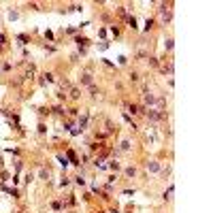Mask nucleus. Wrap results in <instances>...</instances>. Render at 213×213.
I'll return each instance as SVG.
<instances>
[{
    "mask_svg": "<svg viewBox=\"0 0 213 213\" xmlns=\"http://www.w3.org/2000/svg\"><path fill=\"white\" fill-rule=\"evenodd\" d=\"M81 83H83V85H92V83H94V77H92L90 73H85L83 77H81Z\"/></svg>",
    "mask_w": 213,
    "mask_h": 213,
    "instance_id": "1",
    "label": "nucleus"
},
{
    "mask_svg": "<svg viewBox=\"0 0 213 213\" xmlns=\"http://www.w3.org/2000/svg\"><path fill=\"white\" fill-rule=\"evenodd\" d=\"M143 98H145V105H154V96L151 94H145Z\"/></svg>",
    "mask_w": 213,
    "mask_h": 213,
    "instance_id": "2",
    "label": "nucleus"
},
{
    "mask_svg": "<svg viewBox=\"0 0 213 213\" xmlns=\"http://www.w3.org/2000/svg\"><path fill=\"white\" fill-rule=\"evenodd\" d=\"M126 175H128V177H134V175H136V168H134V166H130V168H126Z\"/></svg>",
    "mask_w": 213,
    "mask_h": 213,
    "instance_id": "3",
    "label": "nucleus"
},
{
    "mask_svg": "<svg viewBox=\"0 0 213 213\" xmlns=\"http://www.w3.org/2000/svg\"><path fill=\"white\" fill-rule=\"evenodd\" d=\"M128 24H130V28H132V30H136V19H134V17H128Z\"/></svg>",
    "mask_w": 213,
    "mask_h": 213,
    "instance_id": "4",
    "label": "nucleus"
},
{
    "mask_svg": "<svg viewBox=\"0 0 213 213\" xmlns=\"http://www.w3.org/2000/svg\"><path fill=\"white\" fill-rule=\"evenodd\" d=\"M53 113H56V115H64V109L62 107H53Z\"/></svg>",
    "mask_w": 213,
    "mask_h": 213,
    "instance_id": "5",
    "label": "nucleus"
},
{
    "mask_svg": "<svg viewBox=\"0 0 213 213\" xmlns=\"http://www.w3.org/2000/svg\"><path fill=\"white\" fill-rule=\"evenodd\" d=\"M145 26H147L145 30H151V28H154V19H147V21H145Z\"/></svg>",
    "mask_w": 213,
    "mask_h": 213,
    "instance_id": "6",
    "label": "nucleus"
},
{
    "mask_svg": "<svg viewBox=\"0 0 213 213\" xmlns=\"http://www.w3.org/2000/svg\"><path fill=\"white\" fill-rule=\"evenodd\" d=\"M147 168H151V171H158V168H160V166H158V164H156V162H151V164H147Z\"/></svg>",
    "mask_w": 213,
    "mask_h": 213,
    "instance_id": "7",
    "label": "nucleus"
},
{
    "mask_svg": "<svg viewBox=\"0 0 213 213\" xmlns=\"http://www.w3.org/2000/svg\"><path fill=\"white\" fill-rule=\"evenodd\" d=\"M166 49H173V39H166Z\"/></svg>",
    "mask_w": 213,
    "mask_h": 213,
    "instance_id": "8",
    "label": "nucleus"
},
{
    "mask_svg": "<svg viewBox=\"0 0 213 213\" xmlns=\"http://www.w3.org/2000/svg\"><path fill=\"white\" fill-rule=\"evenodd\" d=\"M70 94H73V98H79V96H81V92H79V90H73Z\"/></svg>",
    "mask_w": 213,
    "mask_h": 213,
    "instance_id": "9",
    "label": "nucleus"
},
{
    "mask_svg": "<svg viewBox=\"0 0 213 213\" xmlns=\"http://www.w3.org/2000/svg\"><path fill=\"white\" fill-rule=\"evenodd\" d=\"M0 168H2V164H0Z\"/></svg>",
    "mask_w": 213,
    "mask_h": 213,
    "instance_id": "10",
    "label": "nucleus"
}]
</instances>
